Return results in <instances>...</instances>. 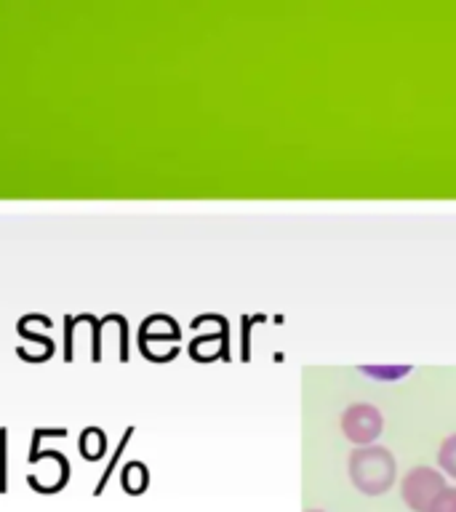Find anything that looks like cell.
<instances>
[{"label": "cell", "mask_w": 456, "mask_h": 512, "mask_svg": "<svg viewBox=\"0 0 456 512\" xmlns=\"http://www.w3.org/2000/svg\"><path fill=\"white\" fill-rule=\"evenodd\" d=\"M438 467L443 470V475L456 480V432L443 438L438 448Z\"/></svg>", "instance_id": "7"}, {"label": "cell", "mask_w": 456, "mask_h": 512, "mask_svg": "<svg viewBox=\"0 0 456 512\" xmlns=\"http://www.w3.org/2000/svg\"><path fill=\"white\" fill-rule=\"evenodd\" d=\"M120 478H123V486L128 488V494H142L150 475H147V467L142 462H128L120 472Z\"/></svg>", "instance_id": "5"}, {"label": "cell", "mask_w": 456, "mask_h": 512, "mask_svg": "<svg viewBox=\"0 0 456 512\" xmlns=\"http://www.w3.org/2000/svg\"><path fill=\"white\" fill-rule=\"evenodd\" d=\"M347 475L363 496H384L398 480V462L390 448L360 446L347 459Z\"/></svg>", "instance_id": "1"}, {"label": "cell", "mask_w": 456, "mask_h": 512, "mask_svg": "<svg viewBox=\"0 0 456 512\" xmlns=\"http://www.w3.org/2000/svg\"><path fill=\"white\" fill-rule=\"evenodd\" d=\"M0 491H6V430L0 427Z\"/></svg>", "instance_id": "10"}, {"label": "cell", "mask_w": 456, "mask_h": 512, "mask_svg": "<svg viewBox=\"0 0 456 512\" xmlns=\"http://www.w3.org/2000/svg\"><path fill=\"white\" fill-rule=\"evenodd\" d=\"M104 448H107V435L99 427L83 430V435H80V454L86 456V459H99L104 454Z\"/></svg>", "instance_id": "4"}, {"label": "cell", "mask_w": 456, "mask_h": 512, "mask_svg": "<svg viewBox=\"0 0 456 512\" xmlns=\"http://www.w3.org/2000/svg\"><path fill=\"white\" fill-rule=\"evenodd\" d=\"M443 488H446V475L427 464L408 470L400 480V496L411 512H430L432 502L443 494Z\"/></svg>", "instance_id": "2"}, {"label": "cell", "mask_w": 456, "mask_h": 512, "mask_svg": "<svg viewBox=\"0 0 456 512\" xmlns=\"http://www.w3.org/2000/svg\"><path fill=\"white\" fill-rule=\"evenodd\" d=\"M342 435L355 446H374L384 430L382 411L371 403H352L344 408L342 419H339Z\"/></svg>", "instance_id": "3"}, {"label": "cell", "mask_w": 456, "mask_h": 512, "mask_svg": "<svg viewBox=\"0 0 456 512\" xmlns=\"http://www.w3.org/2000/svg\"><path fill=\"white\" fill-rule=\"evenodd\" d=\"M131 432H134V427H128V430H126V435H123V438H120V446H118V451H115V454L110 456V464H107V470L102 472V478H99V483H96V491H94V494H102V491H104V486H107V480H110L112 470H115V464H118V456H120V451H123V448H126L128 438H131Z\"/></svg>", "instance_id": "8"}, {"label": "cell", "mask_w": 456, "mask_h": 512, "mask_svg": "<svg viewBox=\"0 0 456 512\" xmlns=\"http://www.w3.org/2000/svg\"><path fill=\"white\" fill-rule=\"evenodd\" d=\"M430 512H456V488H443V494L432 502Z\"/></svg>", "instance_id": "9"}, {"label": "cell", "mask_w": 456, "mask_h": 512, "mask_svg": "<svg viewBox=\"0 0 456 512\" xmlns=\"http://www.w3.org/2000/svg\"><path fill=\"white\" fill-rule=\"evenodd\" d=\"M307 512H323V510H307Z\"/></svg>", "instance_id": "11"}, {"label": "cell", "mask_w": 456, "mask_h": 512, "mask_svg": "<svg viewBox=\"0 0 456 512\" xmlns=\"http://www.w3.org/2000/svg\"><path fill=\"white\" fill-rule=\"evenodd\" d=\"M363 376H371L376 382H398L403 376H408L414 368L411 366H360L358 368Z\"/></svg>", "instance_id": "6"}]
</instances>
